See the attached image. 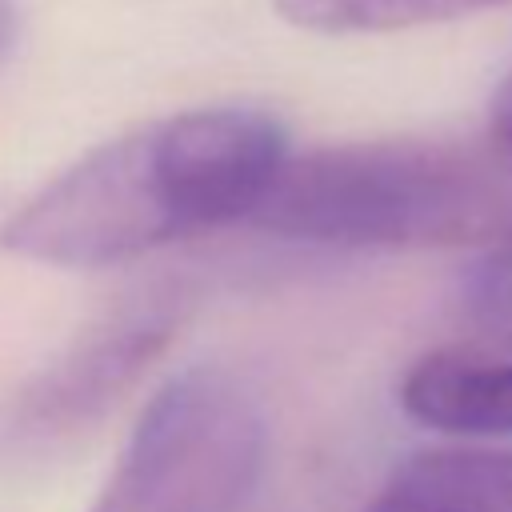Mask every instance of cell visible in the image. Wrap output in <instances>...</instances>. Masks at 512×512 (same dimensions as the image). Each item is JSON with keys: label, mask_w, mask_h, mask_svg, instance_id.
<instances>
[{"label": "cell", "mask_w": 512, "mask_h": 512, "mask_svg": "<svg viewBox=\"0 0 512 512\" xmlns=\"http://www.w3.org/2000/svg\"><path fill=\"white\" fill-rule=\"evenodd\" d=\"M364 512H512L508 448H428L408 456Z\"/></svg>", "instance_id": "obj_6"}, {"label": "cell", "mask_w": 512, "mask_h": 512, "mask_svg": "<svg viewBox=\"0 0 512 512\" xmlns=\"http://www.w3.org/2000/svg\"><path fill=\"white\" fill-rule=\"evenodd\" d=\"M404 412L448 436H512V356L440 348L400 380Z\"/></svg>", "instance_id": "obj_4"}, {"label": "cell", "mask_w": 512, "mask_h": 512, "mask_svg": "<svg viewBox=\"0 0 512 512\" xmlns=\"http://www.w3.org/2000/svg\"><path fill=\"white\" fill-rule=\"evenodd\" d=\"M464 308L484 332L512 340V224L500 228L484 256H476V264L468 268Z\"/></svg>", "instance_id": "obj_8"}, {"label": "cell", "mask_w": 512, "mask_h": 512, "mask_svg": "<svg viewBox=\"0 0 512 512\" xmlns=\"http://www.w3.org/2000/svg\"><path fill=\"white\" fill-rule=\"evenodd\" d=\"M508 4L512 0H276V12L296 28L348 36V32H400Z\"/></svg>", "instance_id": "obj_7"}, {"label": "cell", "mask_w": 512, "mask_h": 512, "mask_svg": "<svg viewBox=\"0 0 512 512\" xmlns=\"http://www.w3.org/2000/svg\"><path fill=\"white\" fill-rule=\"evenodd\" d=\"M504 184L488 160L428 140L288 156L252 220L324 248H444L496 236Z\"/></svg>", "instance_id": "obj_2"}, {"label": "cell", "mask_w": 512, "mask_h": 512, "mask_svg": "<svg viewBox=\"0 0 512 512\" xmlns=\"http://www.w3.org/2000/svg\"><path fill=\"white\" fill-rule=\"evenodd\" d=\"M488 136H492V148L512 160V72L504 76V84H500L496 96H492V108H488Z\"/></svg>", "instance_id": "obj_9"}, {"label": "cell", "mask_w": 512, "mask_h": 512, "mask_svg": "<svg viewBox=\"0 0 512 512\" xmlns=\"http://www.w3.org/2000/svg\"><path fill=\"white\" fill-rule=\"evenodd\" d=\"M288 160L264 108L216 104L140 124L48 180L4 220V248L52 268H112L252 216Z\"/></svg>", "instance_id": "obj_1"}, {"label": "cell", "mask_w": 512, "mask_h": 512, "mask_svg": "<svg viewBox=\"0 0 512 512\" xmlns=\"http://www.w3.org/2000/svg\"><path fill=\"white\" fill-rule=\"evenodd\" d=\"M12 40H16V4L12 0H0V60L8 56Z\"/></svg>", "instance_id": "obj_10"}, {"label": "cell", "mask_w": 512, "mask_h": 512, "mask_svg": "<svg viewBox=\"0 0 512 512\" xmlns=\"http://www.w3.org/2000/svg\"><path fill=\"white\" fill-rule=\"evenodd\" d=\"M264 444L256 392L220 364H192L152 392L92 512H236Z\"/></svg>", "instance_id": "obj_3"}, {"label": "cell", "mask_w": 512, "mask_h": 512, "mask_svg": "<svg viewBox=\"0 0 512 512\" xmlns=\"http://www.w3.org/2000/svg\"><path fill=\"white\" fill-rule=\"evenodd\" d=\"M168 324L160 316H140L116 332L96 336L68 360H60L24 400L20 420L32 428H60L76 424L88 412H96L108 396H116L140 368L152 364V356L164 348Z\"/></svg>", "instance_id": "obj_5"}]
</instances>
